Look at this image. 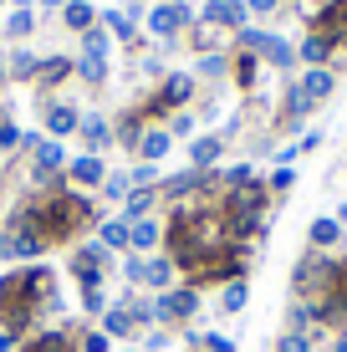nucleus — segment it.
Returning <instances> with one entry per match:
<instances>
[{
    "mask_svg": "<svg viewBox=\"0 0 347 352\" xmlns=\"http://www.w3.org/2000/svg\"><path fill=\"white\" fill-rule=\"evenodd\" d=\"M306 113H312V97H306L302 87H291L286 92V123H302Z\"/></svg>",
    "mask_w": 347,
    "mask_h": 352,
    "instance_id": "20",
    "label": "nucleus"
},
{
    "mask_svg": "<svg viewBox=\"0 0 347 352\" xmlns=\"http://www.w3.org/2000/svg\"><path fill=\"white\" fill-rule=\"evenodd\" d=\"M332 352H347V337H337V342H332Z\"/></svg>",
    "mask_w": 347,
    "mask_h": 352,
    "instance_id": "45",
    "label": "nucleus"
},
{
    "mask_svg": "<svg viewBox=\"0 0 347 352\" xmlns=\"http://www.w3.org/2000/svg\"><path fill=\"white\" fill-rule=\"evenodd\" d=\"M31 153H36V159H31V179H36V184H52V174L67 164V148L56 138H41Z\"/></svg>",
    "mask_w": 347,
    "mask_h": 352,
    "instance_id": "2",
    "label": "nucleus"
},
{
    "mask_svg": "<svg viewBox=\"0 0 347 352\" xmlns=\"http://www.w3.org/2000/svg\"><path fill=\"white\" fill-rule=\"evenodd\" d=\"M82 56H107V31H87V41H82Z\"/></svg>",
    "mask_w": 347,
    "mask_h": 352,
    "instance_id": "33",
    "label": "nucleus"
},
{
    "mask_svg": "<svg viewBox=\"0 0 347 352\" xmlns=\"http://www.w3.org/2000/svg\"><path fill=\"white\" fill-rule=\"evenodd\" d=\"M302 56H306V62H327V56H332V41H327V36H306V41H302Z\"/></svg>",
    "mask_w": 347,
    "mask_h": 352,
    "instance_id": "23",
    "label": "nucleus"
},
{
    "mask_svg": "<svg viewBox=\"0 0 347 352\" xmlns=\"http://www.w3.org/2000/svg\"><path fill=\"white\" fill-rule=\"evenodd\" d=\"M102 332L107 337H133V311H128V301H117V307L102 311Z\"/></svg>",
    "mask_w": 347,
    "mask_h": 352,
    "instance_id": "15",
    "label": "nucleus"
},
{
    "mask_svg": "<svg viewBox=\"0 0 347 352\" xmlns=\"http://www.w3.org/2000/svg\"><path fill=\"white\" fill-rule=\"evenodd\" d=\"M296 87H302L306 97H312V102H322V97H327L332 87H337V77H332V72H327V67H312V72H306V77H302V82H296Z\"/></svg>",
    "mask_w": 347,
    "mask_h": 352,
    "instance_id": "16",
    "label": "nucleus"
},
{
    "mask_svg": "<svg viewBox=\"0 0 347 352\" xmlns=\"http://www.w3.org/2000/svg\"><path fill=\"white\" fill-rule=\"evenodd\" d=\"M98 245L102 250H128V220L123 214H113V220L98 225Z\"/></svg>",
    "mask_w": 347,
    "mask_h": 352,
    "instance_id": "12",
    "label": "nucleus"
},
{
    "mask_svg": "<svg viewBox=\"0 0 347 352\" xmlns=\"http://www.w3.org/2000/svg\"><path fill=\"white\" fill-rule=\"evenodd\" d=\"M67 26H71V31H87V26H92V10L82 6V0H67Z\"/></svg>",
    "mask_w": 347,
    "mask_h": 352,
    "instance_id": "26",
    "label": "nucleus"
},
{
    "mask_svg": "<svg viewBox=\"0 0 347 352\" xmlns=\"http://www.w3.org/2000/svg\"><path fill=\"white\" fill-rule=\"evenodd\" d=\"M194 189H199V168H189V174H174L169 184H164V194H169V199H189Z\"/></svg>",
    "mask_w": 347,
    "mask_h": 352,
    "instance_id": "18",
    "label": "nucleus"
},
{
    "mask_svg": "<svg viewBox=\"0 0 347 352\" xmlns=\"http://www.w3.org/2000/svg\"><path fill=\"white\" fill-rule=\"evenodd\" d=\"M102 265H107V250L102 245H82L77 256H71V276L82 281V291L102 286Z\"/></svg>",
    "mask_w": 347,
    "mask_h": 352,
    "instance_id": "1",
    "label": "nucleus"
},
{
    "mask_svg": "<svg viewBox=\"0 0 347 352\" xmlns=\"http://www.w3.org/2000/svg\"><path fill=\"white\" fill-rule=\"evenodd\" d=\"M220 153H225L220 138H194V148H189V168H199V174H205V168L220 164Z\"/></svg>",
    "mask_w": 347,
    "mask_h": 352,
    "instance_id": "11",
    "label": "nucleus"
},
{
    "mask_svg": "<svg viewBox=\"0 0 347 352\" xmlns=\"http://www.w3.org/2000/svg\"><path fill=\"white\" fill-rule=\"evenodd\" d=\"M31 26H36V16H31V10H16V16L5 21V31H10V36H31Z\"/></svg>",
    "mask_w": 347,
    "mask_h": 352,
    "instance_id": "32",
    "label": "nucleus"
},
{
    "mask_svg": "<svg viewBox=\"0 0 347 352\" xmlns=\"http://www.w3.org/2000/svg\"><path fill=\"white\" fill-rule=\"evenodd\" d=\"M41 250H46V240L36 235V230H16V235L5 240V256H10V261H36Z\"/></svg>",
    "mask_w": 347,
    "mask_h": 352,
    "instance_id": "4",
    "label": "nucleus"
},
{
    "mask_svg": "<svg viewBox=\"0 0 347 352\" xmlns=\"http://www.w3.org/2000/svg\"><path fill=\"white\" fill-rule=\"evenodd\" d=\"M337 240H342V225L332 220V214H322V220H312V245H317V250L337 245Z\"/></svg>",
    "mask_w": 347,
    "mask_h": 352,
    "instance_id": "17",
    "label": "nucleus"
},
{
    "mask_svg": "<svg viewBox=\"0 0 347 352\" xmlns=\"http://www.w3.org/2000/svg\"><path fill=\"white\" fill-rule=\"evenodd\" d=\"M260 52H266V62H271V67H291V46L276 41V36H266V46H260Z\"/></svg>",
    "mask_w": 347,
    "mask_h": 352,
    "instance_id": "25",
    "label": "nucleus"
},
{
    "mask_svg": "<svg viewBox=\"0 0 347 352\" xmlns=\"http://www.w3.org/2000/svg\"><path fill=\"white\" fill-rule=\"evenodd\" d=\"M250 10H276V0H245Z\"/></svg>",
    "mask_w": 347,
    "mask_h": 352,
    "instance_id": "44",
    "label": "nucleus"
},
{
    "mask_svg": "<svg viewBox=\"0 0 347 352\" xmlns=\"http://www.w3.org/2000/svg\"><path fill=\"white\" fill-rule=\"evenodd\" d=\"M67 72H71L67 56H52V62H41V72H36V77H41V82H62Z\"/></svg>",
    "mask_w": 347,
    "mask_h": 352,
    "instance_id": "29",
    "label": "nucleus"
},
{
    "mask_svg": "<svg viewBox=\"0 0 347 352\" xmlns=\"http://www.w3.org/2000/svg\"><path fill=\"white\" fill-rule=\"evenodd\" d=\"M194 352H199V347H194Z\"/></svg>",
    "mask_w": 347,
    "mask_h": 352,
    "instance_id": "49",
    "label": "nucleus"
},
{
    "mask_svg": "<svg viewBox=\"0 0 347 352\" xmlns=\"http://www.w3.org/2000/svg\"><path fill=\"white\" fill-rule=\"evenodd\" d=\"M77 352H107V332H87L82 337V347Z\"/></svg>",
    "mask_w": 347,
    "mask_h": 352,
    "instance_id": "35",
    "label": "nucleus"
},
{
    "mask_svg": "<svg viewBox=\"0 0 347 352\" xmlns=\"http://www.w3.org/2000/svg\"><path fill=\"white\" fill-rule=\"evenodd\" d=\"M102 194H107V199H128L133 184H128V174H107V179H102Z\"/></svg>",
    "mask_w": 347,
    "mask_h": 352,
    "instance_id": "27",
    "label": "nucleus"
},
{
    "mask_svg": "<svg viewBox=\"0 0 347 352\" xmlns=\"http://www.w3.org/2000/svg\"><path fill=\"white\" fill-rule=\"evenodd\" d=\"M82 307H87V311H107V301H102V286L82 291Z\"/></svg>",
    "mask_w": 347,
    "mask_h": 352,
    "instance_id": "36",
    "label": "nucleus"
},
{
    "mask_svg": "<svg viewBox=\"0 0 347 352\" xmlns=\"http://www.w3.org/2000/svg\"><path fill=\"white\" fill-rule=\"evenodd\" d=\"M0 77H5V56H0Z\"/></svg>",
    "mask_w": 347,
    "mask_h": 352,
    "instance_id": "47",
    "label": "nucleus"
},
{
    "mask_svg": "<svg viewBox=\"0 0 347 352\" xmlns=\"http://www.w3.org/2000/svg\"><path fill=\"white\" fill-rule=\"evenodd\" d=\"M16 347V332H5V327H0V352H10Z\"/></svg>",
    "mask_w": 347,
    "mask_h": 352,
    "instance_id": "43",
    "label": "nucleus"
},
{
    "mask_svg": "<svg viewBox=\"0 0 347 352\" xmlns=\"http://www.w3.org/2000/svg\"><path fill=\"white\" fill-rule=\"evenodd\" d=\"M169 143H174V133H169V128H143V138H138L143 164H159L164 153H169Z\"/></svg>",
    "mask_w": 347,
    "mask_h": 352,
    "instance_id": "7",
    "label": "nucleus"
},
{
    "mask_svg": "<svg viewBox=\"0 0 347 352\" xmlns=\"http://www.w3.org/2000/svg\"><path fill=\"white\" fill-rule=\"evenodd\" d=\"M102 26L117 36V41H133V26H128V16H117V10H107L102 16Z\"/></svg>",
    "mask_w": 347,
    "mask_h": 352,
    "instance_id": "30",
    "label": "nucleus"
},
{
    "mask_svg": "<svg viewBox=\"0 0 347 352\" xmlns=\"http://www.w3.org/2000/svg\"><path fill=\"white\" fill-rule=\"evenodd\" d=\"M312 148H322V133H306V138L296 143V153H312Z\"/></svg>",
    "mask_w": 347,
    "mask_h": 352,
    "instance_id": "42",
    "label": "nucleus"
},
{
    "mask_svg": "<svg viewBox=\"0 0 347 352\" xmlns=\"http://www.w3.org/2000/svg\"><path fill=\"white\" fill-rule=\"evenodd\" d=\"M245 301H250V286H245V281H230V286L220 291V307H225V311H240Z\"/></svg>",
    "mask_w": 347,
    "mask_h": 352,
    "instance_id": "22",
    "label": "nucleus"
},
{
    "mask_svg": "<svg viewBox=\"0 0 347 352\" xmlns=\"http://www.w3.org/2000/svg\"><path fill=\"white\" fill-rule=\"evenodd\" d=\"M159 240H164L159 220H133V225H128V250H133V256H138V250H153Z\"/></svg>",
    "mask_w": 347,
    "mask_h": 352,
    "instance_id": "9",
    "label": "nucleus"
},
{
    "mask_svg": "<svg viewBox=\"0 0 347 352\" xmlns=\"http://www.w3.org/2000/svg\"><path fill=\"white\" fill-rule=\"evenodd\" d=\"M153 204H159V189H133V194L123 199V220H128V225H133V220H148Z\"/></svg>",
    "mask_w": 347,
    "mask_h": 352,
    "instance_id": "14",
    "label": "nucleus"
},
{
    "mask_svg": "<svg viewBox=\"0 0 347 352\" xmlns=\"http://www.w3.org/2000/svg\"><path fill=\"white\" fill-rule=\"evenodd\" d=\"M153 179H159V168H153V164H138L133 174H128V184H133V189H148Z\"/></svg>",
    "mask_w": 347,
    "mask_h": 352,
    "instance_id": "34",
    "label": "nucleus"
},
{
    "mask_svg": "<svg viewBox=\"0 0 347 352\" xmlns=\"http://www.w3.org/2000/svg\"><path fill=\"white\" fill-rule=\"evenodd\" d=\"M276 352H312V337H306V332H286L276 342Z\"/></svg>",
    "mask_w": 347,
    "mask_h": 352,
    "instance_id": "31",
    "label": "nucleus"
},
{
    "mask_svg": "<svg viewBox=\"0 0 347 352\" xmlns=\"http://www.w3.org/2000/svg\"><path fill=\"white\" fill-rule=\"evenodd\" d=\"M16 6H21V10H26V6H31V0H16Z\"/></svg>",
    "mask_w": 347,
    "mask_h": 352,
    "instance_id": "48",
    "label": "nucleus"
},
{
    "mask_svg": "<svg viewBox=\"0 0 347 352\" xmlns=\"http://www.w3.org/2000/svg\"><path fill=\"white\" fill-rule=\"evenodd\" d=\"M291 184H296L291 168H276V174H271V189H276V194H281V189H291Z\"/></svg>",
    "mask_w": 347,
    "mask_h": 352,
    "instance_id": "41",
    "label": "nucleus"
},
{
    "mask_svg": "<svg viewBox=\"0 0 347 352\" xmlns=\"http://www.w3.org/2000/svg\"><path fill=\"white\" fill-rule=\"evenodd\" d=\"M205 347L210 352H235V342H230V337H220V332H205Z\"/></svg>",
    "mask_w": 347,
    "mask_h": 352,
    "instance_id": "39",
    "label": "nucleus"
},
{
    "mask_svg": "<svg viewBox=\"0 0 347 352\" xmlns=\"http://www.w3.org/2000/svg\"><path fill=\"white\" fill-rule=\"evenodd\" d=\"M174 271H179V265H174L169 256H143V286L164 291V286L174 281Z\"/></svg>",
    "mask_w": 347,
    "mask_h": 352,
    "instance_id": "8",
    "label": "nucleus"
},
{
    "mask_svg": "<svg viewBox=\"0 0 347 352\" xmlns=\"http://www.w3.org/2000/svg\"><path fill=\"white\" fill-rule=\"evenodd\" d=\"M5 72H10V77H21V82H26V77H36V72H41V62H36L31 52H16V56L5 62Z\"/></svg>",
    "mask_w": 347,
    "mask_h": 352,
    "instance_id": "21",
    "label": "nucleus"
},
{
    "mask_svg": "<svg viewBox=\"0 0 347 352\" xmlns=\"http://www.w3.org/2000/svg\"><path fill=\"white\" fill-rule=\"evenodd\" d=\"M77 72H82L87 82H102V77H107V56H82Z\"/></svg>",
    "mask_w": 347,
    "mask_h": 352,
    "instance_id": "28",
    "label": "nucleus"
},
{
    "mask_svg": "<svg viewBox=\"0 0 347 352\" xmlns=\"http://www.w3.org/2000/svg\"><path fill=\"white\" fill-rule=\"evenodd\" d=\"M205 16L214 21V26L245 31V6H240V0H214V6H205Z\"/></svg>",
    "mask_w": 347,
    "mask_h": 352,
    "instance_id": "6",
    "label": "nucleus"
},
{
    "mask_svg": "<svg viewBox=\"0 0 347 352\" xmlns=\"http://www.w3.org/2000/svg\"><path fill=\"white\" fill-rule=\"evenodd\" d=\"M107 179V168L98 153H82V159H71V184H102Z\"/></svg>",
    "mask_w": 347,
    "mask_h": 352,
    "instance_id": "13",
    "label": "nucleus"
},
{
    "mask_svg": "<svg viewBox=\"0 0 347 352\" xmlns=\"http://www.w3.org/2000/svg\"><path fill=\"white\" fill-rule=\"evenodd\" d=\"M184 21H189V10H184V6H159V10L148 16V26H153V36H174L179 26H184Z\"/></svg>",
    "mask_w": 347,
    "mask_h": 352,
    "instance_id": "10",
    "label": "nucleus"
},
{
    "mask_svg": "<svg viewBox=\"0 0 347 352\" xmlns=\"http://www.w3.org/2000/svg\"><path fill=\"white\" fill-rule=\"evenodd\" d=\"M16 143H21V128H10V123H0V153H5V148H16Z\"/></svg>",
    "mask_w": 347,
    "mask_h": 352,
    "instance_id": "40",
    "label": "nucleus"
},
{
    "mask_svg": "<svg viewBox=\"0 0 347 352\" xmlns=\"http://www.w3.org/2000/svg\"><path fill=\"white\" fill-rule=\"evenodd\" d=\"M123 276H128V281H143V256H133V250H128V261H123Z\"/></svg>",
    "mask_w": 347,
    "mask_h": 352,
    "instance_id": "38",
    "label": "nucleus"
},
{
    "mask_svg": "<svg viewBox=\"0 0 347 352\" xmlns=\"http://www.w3.org/2000/svg\"><path fill=\"white\" fill-rule=\"evenodd\" d=\"M46 128H52V138L62 143L67 133H77V128H82V113H77L71 102H52V107H46Z\"/></svg>",
    "mask_w": 347,
    "mask_h": 352,
    "instance_id": "3",
    "label": "nucleus"
},
{
    "mask_svg": "<svg viewBox=\"0 0 347 352\" xmlns=\"http://www.w3.org/2000/svg\"><path fill=\"white\" fill-rule=\"evenodd\" d=\"M169 296H174V317H179V322L199 311V291H194V286H179V291H169Z\"/></svg>",
    "mask_w": 347,
    "mask_h": 352,
    "instance_id": "19",
    "label": "nucleus"
},
{
    "mask_svg": "<svg viewBox=\"0 0 347 352\" xmlns=\"http://www.w3.org/2000/svg\"><path fill=\"white\" fill-rule=\"evenodd\" d=\"M189 92H194V77L174 72V77L164 82V92H159V102H153V113H164V107H179V102H189Z\"/></svg>",
    "mask_w": 347,
    "mask_h": 352,
    "instance_id": "5",
    "label": "nucleus"
},
{
    "mask_svg": "<svg viewBox=\"0 0 347 352\" xmlns=\"http://www.w3.org/2000/svg\"><path fill=\"white\" fill-rule=\"evenodd\" d=\"M199 77H225V56H205V62H199Z\"/></svg>",
    "mask_w": 347,
    "mask_h": 352,
    "instance_id": "37",
    "label": "nucleus"
},
{
    "mask_svg": "<svg viewBox=\"0 0 347 352\" xmlns=\"http://www.w3.org/2000/svg\"><path fill=\"white\" fill-rule=\"evenodd\" d=\"M5 240H10V235H5V230H0V256H5Z\"/></svg>",
    "mask_w": 347,
    "mask_h": 352,
    "instance_id": "46",
    "label": "nucleus"
},
{
    "mask_svg": "<svg viewBox=\"0 0 347 352\" xmlns=\"http://www.w3.org/2000/svg\"><path fill=\"white\" fill-rule=\"evenodd\" d=\"M82 133H87V143H92V148H107V118H98V113H92V118H82Z\"/></svg>",
    "mask_w": 347,
    "mask_h": 352,
    "instance_id": "24",
    "label": "nucleus"
}]
</instances>
